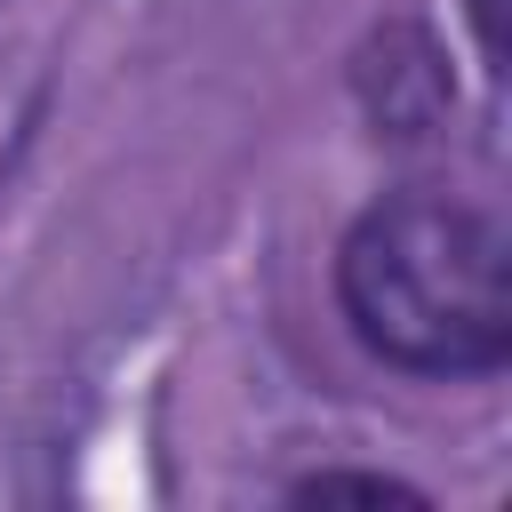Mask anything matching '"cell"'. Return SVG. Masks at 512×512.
<instances>
[{
    "label": "cell",
    "instance_id": "cell-1",
    "mask_svg": "<svg viewBox=\"0 0 512 512\" xmlns=\"http://www.w3.org/2000/svg\"><path fill=\"white\" fill-rule=\"evenodd\" d=\"M344 312L368 352L416 376H488L512 352L504 224L448 192L376 200L336 256Z\"/></svg>",
    "mask_w": 512,
    "mask_h": 512
},
{
    "label": "cell",
    "instance_id": "cell-2",
    "mask_svg": "<svg viewBox=\"0 0 512 512\" xmlns=\"http://www.w3.org/2000/svg\"><path fill=\"white\" fill-rule=\"evenodd\" d=\"M472 24H480V48H488V64L504 56V32H496V0H472Z\"/></svg>",
    "mask_w": 512,
    "mask_h": 512
}]
</instances>
